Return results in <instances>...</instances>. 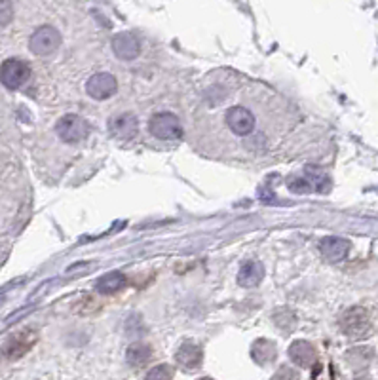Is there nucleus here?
Returning <instances> with one entry per match:
<instances>
[{
    "label": "nucleus",
    "mask_w": 378,
    "mask_h": 380,
    "mask_svg": "<svg viewBox=\"0 0 378 380\" xmlns=\"http://www.w3.org/2000/svg\"><path fill=\"white\" fill-rule=\"evenodd\" d=\"M265 276V268H262V264L257 263V261H249V263H245L238 272V284L242 287H255V285H259V282Z\"/></svg>",
    "instance_id": "nucleus-10"
},
{
    "label": "nucleus",
    "mask_w": 378,
    "mask_h": 380,
    "mask_svg": "<svg viewBox=\"0 0 378 380\" xmlns=\"http://www.w3.org/2000/svg\"><path fill=\"white\" fill-rule=\"evenodd\" d=\"M14 17V8H12V2L10 0H0V27L2 25H8Z\"/></svg>",
    "instance_id": "nucleus-18"
},
{
    "label": "nucleus",
    "mask_w": 378,
    "mask_h": 380,
    "mask_svg": "<svg viewBox=\"0 0 378 380\" xmlns=\"http://www.w3.org/2000/svg\"><path fill=\"white\" fill-rule=\"evenodd\" d=\"M166 367L168 365H162L158 367V369H155V371H150V373H148V379H156V377H160V379H171V373L166 371Z\"/></svg>",
    "instance_id": "nucleus-19"
},
{
    "label": "nucleus",
    "mask_w": 378,
    "mask_h": 380,
    "mask_svg": "<svg viewBox=\"0 0 378 380\" xmlns=\"http://www.w3.org/2000/svg\"><path fill=\"white\" fill-rule=\"evenodd\" d=\"M244 93H236L232 90L230 84L217 86L215 97L207 101L210 107L221 111V116H217L215 124L223 130V137L232 139L238 143L236 154H260L267 152L272 146V139H276L285 130H280L281 126H262L268 124V120H260L259 111L251 109V101L255 97L253 84H244Z\"/></svg>",
    "instance_id": "nucleus-1"
},
{
    "label": "nucleus",
    "mask_w": 378,
    "mask_h": 380,
    "mask_svg": "<svg viewBox=\"0 0 378 380\" xmlns=\"http://www.w3.org/2000/svg\"><path fill=\"white\" fill-rule=\"evenodd\" d=\"M36 342V333L27 329V331L15 333L12 339L8 340L4 346V354L10 360H19L23 354H27L31 350V346Z\"/></svg>",
    "instance_id": "nucleus-7"
},
{
    "label": "nucleus",
    "mask_w": 378,
    "mask_h": 380,
    "mask_svg": "<svg viewBox=\"0 0 378 380\" xmlns=\"http://www.w3.org/2000/svg\"><path fill=\"white\" fill-rule=\"evenodd\" d=\"M148 130L156 139H164V141H173V139H179L182 135L181 122L171 112H160V114L150 118Z\"/></svg>",
    "instance_id": "nucleus-4"
},
{
    "label": "nucleus",
    "mask_w": 378,
    "mask_h": 380,
    "mask_svg": "<svg viewBox=\"0 0 378 380\" xmlns=\"http://www.w3.org/2000/svg\"><path fill=\"white\" fill-rule=\"evenodd\" d=\"M126 285V276L120 274V272H111L107 274L97 282V291L99 293H116L122 287Z\"/></svg>",
    "instance_id": "nucleus-15"
},
{
    "label": "nucleus",
    "mask_w": 378,
    "mask_h": 380,
    "mask_svg": "<svg viewBox=\"0 0 378 380\" xmlns=\"http://www.w3.org/2000/svg\"><path fill=\"white\" fill-rule=\"evenodd\" d=\"M322 253L329 261H342L348 253V242L340 238H325L322 242Z\"/></svg>",
    "instance_id": "nucleus-13"
},
{
    "label": "nucleus",
    "mask_w": 378,
    "mask_h": 380,
    "mask_svg": "<svg viewBox=\"0 0 378 380\" xmlns=\"http://www.w3.org/2000/svg\"><path fill=\"white\" fill-rule=\"evenodd\" d=\"M126 360L129 365H134V367L147 365V361L150 360V348H148L147 344H141V342L132 344L129 348H127Z\"/></svg>",
    "instance_id": "nucleus-16"
},
{
    "label": "nucleus",
    "mask_w": 378,
    "mask_h": 380,
    "mask_svg": "<svg viewBox=\"0 0 378 380\" xmlns=\"http://www.w3.org/2000/svg\"><path fill=\"white\" fill-rule=\"evenodd\" d=\"M86 91L93 99H109L112 93H116V78L107 73L93 75L86 82Z\"/></svg>",
    "instance_id": "nucleus-6"
},
{
    "label": "nucleus",
    "mask_w": 378,
    "mask_h": 380,
    "mask_svg": "<svg viewBox=\"0 0 378 380\" xmlns=\"http://www.w3.org/2000/svg\"><path fill=\"white\" fill-rule=\"evenodd\" d=\"M112 50L120 59L124 61H132L139 56V42L132 33H120L114 40H112Z\"/></svg>",
    "instance_id": "nucleus-9"
},
{
    "label": "nucleus",
    "mask_w": 378,
    "mask_h": 380,
    "mask_svg": "<svg viewBox=\"0 0 378 380\" xmlns=\"http://www.w3.org/2000/svg\"><path fill=\"white\" fill-rule=\"evenodd\" d=\"M289 358L293 360V363L301 367H310L315 361V350L308 342L304 340H297L289 348Z\"/></svg>",
    "instance_id": "nucleus-11"
},
{
    "label": "nucleus",
    "mask_w": 378,
    "mask_h": 380,
    "mask_svg": "<svg viewBox=\"0 0 378 380\" xmlns=\"http://www.w3.org/2000/svg\"><path fill=\"white\" fill-rule=\"evenodd\" d=\"M175 358L177 363L184 369H196L202 363V350L196 344H182Z\"/></svg>",
    "instance_id": "nucleus-12"
},
{
    "label": "nucleus",
    "mask_w": 378,
    "mask_h": 380,
    "mask_svg": "<svg viewBox=\"0 0 378 380\" xmlns=\"http://www.w3.org/2000/svg\"><path fill=\"white\" fill-rule=\"evenodd\" d=\"M56 133L65 143H80L90 135V126L77 114H67L56 124Z\"/></svg>",
    "instance_id": "nucleus-2"
},
{
    "label": "nucleus",
    "mask_w": 378,
    "mask_h": 380,
    "mask_svg": "<svg viewBox=\"0 0 378 380\" xmlns=\"http://www.w3.org/2000/svg\"><path fill=\"white\" fill-rule=\"evenodd\" d=\"M139 132V124H137V118L134 114H118L116 118L111 120V133L112 137L116 139H134Z\"/></svg>",
    "instance_id": "nucleus-8"
},
{
    "label": "nucleus",
    "mask_w": 378,
    "mask_h": 380,
    "mask_svg": "<svg viewBox=\"0 0 378 380\" xmlns=\"http://www.w3.org/2000/svg\"><path fill=\"white\" fill-rule=\"evenodd\" d=\"M367 327V319H365L361 310H350L346 312V316L342 318V329L348 335H361Z\"/></svg>",
    "instance_id": "nucleus-14"
},
{
    "label": "nucleus",
    "mask_w": 378,
    "mask_h": 380,
    "mask_svg": "<svg viewBox=\"0 0 378 380\" xmlns=\"http://www.w3.org/2000/svg\"><path fill=\"white\" fill-rule=\"evenodd\" d=\"M61 44V36L54 27H40L35 35L31 36V52L36 56H49L54 54Z\"/></svg>",
    "instance_id": "nucleus-5"
},
{
    "label": "nucleus",
    "mask_w": 378,
    "mask_h": 380,
    "mask_svg": "<svg viewBox=\"0 0 378 380\" xmlns=\"http://www.w3.org/2000/svg\"><path fill=\"white\" fill-rule=\"evenodd\" d=\"M31 78V69L22 59H8L0 67V80L8 90H19Z\"/></svg>",
    "instance_id": "nucleus-3"
},
{
    "label": "nucleus",
    "mask_w": 378,
    "mask_h": 380,
    "mask_svg": "<svg viewBox=\"0 0 378 380\" xmlns=\"http://www.w3.org/2000/svg\"><path fill=\"white\" fill-rule=\"evenodd\" d=\"M253 358H255L257 363L265 365V363H268V361H272L276 358V348L268 340H259L257 344L253 346Z\"/></svg>",
    "instance_id": "nucleus-17"
}]
</instances>
